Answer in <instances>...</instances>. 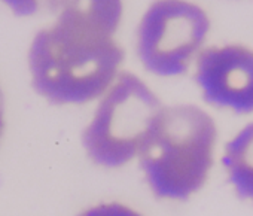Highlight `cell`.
Instances as JSON below:
<instances>
[{"label": "cell", "mask_w": 253, "mask_h": 216, "mask_svg": "<svg viewBox=\"0 0 253 216\" xmlns=\"http://www.w3.org/2000/svg\"><path fill=\"white\" fill-rule=\"evenodd\" d=\"M0 5L15 17L30 18L42 14H55L60 0H0Z\"/></svg>", "instance_id": "8"}, {"label": "cell", "mask_w": 253, "mask_h": 216, "mask_svg": "<svg viewBox=\"0 0 253 216\" xmlns=\"http://www.w3.org/2000/svg\"><path fill=\"white\" fill-rule=\"evenodd\" d=\"M210 32L204 8L191 0H154L136 30V54L146 72L176 78L188 72Z\"/></svg>", "instance_id": "4"}, {"label": "cell", "mask_w": 253, "mask_h": 216, "mask_svg": "<svg viewBox=\"0 0 253 216\" xmlns=\"http://www.w3.org/2000/svg\"><path fill=\"white\" fill-rule=\"evenodd\" d=\"M222 163L235 194L253 203V123L228 140Z\"/></svg>", "instance_id": "7"}, {"label": "cell", "mask_w": 253, "mask_h": 216, "mask_svg": "<svg viewBox=\"0 0 253 216\" xmlns=\"http://www.w3.org/2000/svg\"><path fill=\"white\" fill-rule=\"evenodd\" d=\"M76 216H143L136 209L126 206L119 201H109V203H100L95 206H91Z\"/></svg>", "instance_id": "9"}, {"label": "cell", "mask_w": 253, "mask_h": 216, "mask_svg": "<svg viewBox=\"0 0 253 216\" xmlns=\"http://www.w3.org/2000/svg\"><path fill=\"white\" fill-rule=\"evenodd\" d=\"M217 127L200 106H163L139 151L146 183L157 198L185 201L207 182L214 161Z\"/></svg>", "instance_id": "1"}, {"label": "cell", "mask_w": 253, "mask_h": 216, "mask_svg": "<svg viewBox=\"0 0 253 216\" xmlns=\"http://www.w3.org/2000/svg\"><path fill=\"white\" fill-rule=\"evenodd\" d=\"M203 98L237 115L253 114V49L238 43L209 46L195 58Z\"/></svg>", "instance_id": "5"}, {"label": "cell", "mask_w": 253, "mask_h": 216, "mask_svg": "<svg viewBox=\"0 0 253 216\" xmlns=\"http://www.w3.org/2000/svg\"><path fill=\"white\" fill-rule=\"evenodd\" d=\"M161 98L139 75L122 70L97 100L81 142L98 167L121 169L137 160L139 151L163 107Z\"/></svg>", "instance_id": "3"}, {"label": "cell", "mask_w": 253, "mask_h": 216, "mask_svg": "<svg viewBox=\"0 0 253 216\" xmlns=\"http://www.w3.org/2000/svg\"><path fill=\"white\" fill-rule=\"evenodd\" d=\"M125 51L113 41H88L54 24L35 33L27 67L35 92L55 106L97 101L122 72Z\"/></svg>", "instance_id": "2"}, {"label": "cell", "mask_w": 253, "mask_h": 216, "mask_svg": "<svg viewBox=\"0 0 253 216\" xmlns=\"http://www.w3.org/2000/svg\"><path fill=\"white\" fill-rule=\"evenodd\" d=\"M5 126H6V101H5L3 88L0 85V142H2L5 133Z\"/></svg>", "instance_id": "10"}, {"label": "cell", "mask_w": 253, "mask_h": 216, "mask_svg": "<svg viewBox=\"0 0 253 216\" xmlns=\"http://www.w3.org/2000/svg\"><path fill=\"white\" fill-rule=\"evenodd\" d=\"M124 18V0H60L52 23L88 41H113Z\"/></svg>", "instance_id": "6"}]
</instances>
